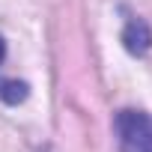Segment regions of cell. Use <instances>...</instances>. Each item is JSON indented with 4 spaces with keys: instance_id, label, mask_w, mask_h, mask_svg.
Here are the masks:
<instances>
[{
    "instance_id": "1",
    "label": "cell",
    "mask_w": 152,
    "mask_h": 152,
    "mask_svg": "<svg viewBox=\"0 0 152 152\" xmlns=\"http://www.w3.org/2000/svg\"><path fill=\"white\" fill-rule=\"evenodd\" d=\"M113 128H116L119 152H152V116L149 113L119 110Z\"/></svg>"
},
{
    "instance_id": "2",
    "label": "cell",
    "mask_w": 152,
    "mask_h": 152,
    "mask_svg": "<svg viewBox=\"0 0 152 152\" xmlns=\"http://www.w3.org/2000/svg\"><path fill=\"white\" fill-rule=\"evenodd\" d=\"M122 45H125V51H128V54L143 57V54L152 48V30H149V24H146L143 18L128 21V24H125V30H122Z\"/></svg>"
},
{
    "instance_id": "3",
    "label": "cell",
    "mask_w": 152,
    "mask_h": 152,
    "mask_svg": "<svg viewBox=\"0 0 152 152\" xmlns=\"http://www.w3.org/2000/svg\"><path fill=\"white\" fill-rule=\"evenodd\" d=\"M0 99L6 104H18L27 99V84L21 81H0Z\"/></svg>"
},
{
    "instance_id": "4",
    "label": "cell",
    "mask_w": 152,
    "mask_h": 152,
    "mask_svg": "<svg viewBox=\"0 0 152 152\" xmlns=\"http://www.w3.org/2000/svg\"><path fill=\"white\" fill-rule=\"evenodd\" d=\"M3 57H6V42H3V36H0V63H3Z\"/></svg>"
}]
</instances>
